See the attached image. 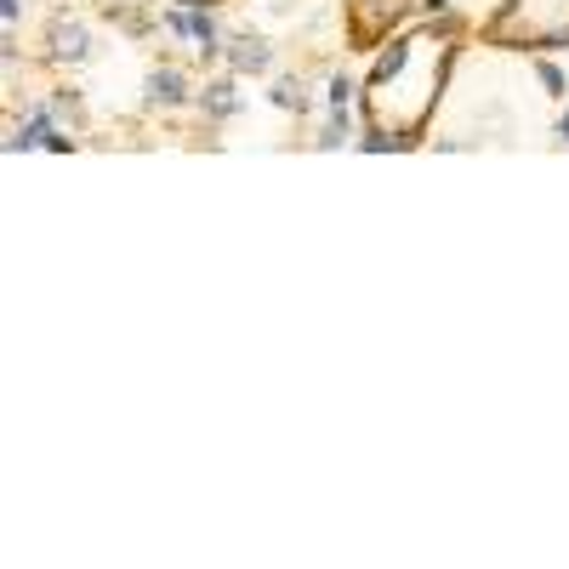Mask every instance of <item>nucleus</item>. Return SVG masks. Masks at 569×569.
Returning a JSON list of instances; mask_svg holds the SVG:
<instances>
[{"label":"nucleus","mask_w":569,"mask_h":569,"mask_svg":"<svg viewBox=\"0 0 569 569\" xmlns=\"http://www.w3.org/2000/svg\"><path fill=\"white\" fill-rule=\"evenodd\" d=\"M228 63H234V74H268L274 52H268L257 35H234V40H228Z\"/></svg>","instance_id":"1"},{"label":"nucleus","mask_w":569,"mask_h":569,"mask_svg":"<svg viewBox=\"0 0 569 569\" xmlns=\"http://www.w3.org/2000/svg\"><path fill=\"white\" fill-rule=\"evenodd\" d=\"M148 103H160V109H177V103H188L183 74H177V69H154V74H148Z\"/></svg>","instance_id":"2"},{"label":"nucleus","mask_w":569,"mask_h":569,"mask_svg":"<svg viewBox=\"0 0 569 569\" xmlns=\"http://www.w3.org/2000/svg\"><path fill=\"white\" fill-rule=\"evenodd\" d=\"M52 52L63 63H81L86 58V29H81V23H52Z\"/></svg>","instance_id":"3"},{"label":"nucleus","mask_w":569,"mask_h":569,"mask_svg":"<svg viewBox=\"0 0 569 569\" xmlns=\"http://www.w3.org/2000/svg\"><path fill=\"white\" fill-rule=\"evenodd\" d=\"M206 114L211 120H228L234 114V81H211L206 86Z\"/></svg>","instance_id":"4"},{"label":"nucleus","mask_w":569,"mask_h":569,"mask_svg":"<svg viewBox=\"0 0 569 569\" xmlns=\"http://www.w3.org/2000/svg\"><path fill=\"white\" fill-rule=\"evenodd\" d=\"M274 103H280V109H296V114H302V109H308V91L296 86V81H280V86H274Z\"/></svg>","instance_id":"5"},{"label":"nucleus","mask_w":569,"mask_h":569,"mask_svg":"<svg viewBox=\"0 0 569 569\" xmlns=\"http://www.w3.org/2000/svg\"><path fill=\"white\" fill-rule=\"evenodd\" d=\"M348 97H354V81H342V74H336V81H331V109L348 114Z\"/></svg>","instance_id":"6"},{"label":"nucleus","mask_w":569,"mask_h":569,"mask_svg":"<svg viewBox=\"0 0 569 569\" xmlns=\"http://www.w3.org/2000/svg\"><path fill=\"white\" fill-rule=\"evenodd\" d=\"M535 81H541V86H547L553 97H564V74H558L553 63H541V69H535Z\"/></svg>","instance_id":"7"},{"label":"nucleus","mask_w":569,"mask_h":569,"mask_svg":"<svg viewBox=\"0 0 569 569\" xmlns=\"http://www.w3.org/2000/svg\"><path fill=\"white\" fill-rule=\"evenodd\" d=\"M405 69V46H399V52H387L382 63H376V81H387V74H399Z\"/></svg>","instance_id":"8"},{"label":"nucleus","mask_w":569,"mask_h":569,"mask_svg":"<svg viewBox=\"0 0 569 569\" xmlns=\"http://www.w3.org/2000/svg\"><path fill=\"white\" fill-rule=\"evenodd\" d=\"M0 17H7V29L17 23V0H0Z\"/></svg>","instance_id":"9"},{"label":"nucleus","mask_w":569,"mask_h":569,"mask_svg":"<svg viewBox=\"0 0 569 569\" xmlns=\"http://www.w3.org/2000/svg\"><path fill=\"white\" fill-rule=\"evenodd\" d=\"M558 137H564V143H569V114H564V120H558Z\"/></svg>","instance_id":"10"}]
</instances>
